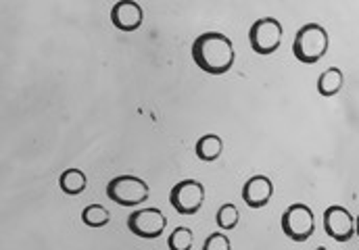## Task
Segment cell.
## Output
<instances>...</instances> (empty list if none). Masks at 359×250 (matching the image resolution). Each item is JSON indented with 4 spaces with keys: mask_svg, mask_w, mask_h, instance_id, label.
Returning a JSON list of instances; mask_svg holds the SVG:
<instances>
[{
    "mask_svg": "<svg viewBox=\"0 0 359 250\" xmlns=\"http://www.w3.org/2000/svg\"><path fill=\"white\" fill-rule=\"evenodd\" d=\"M192 61L205 73L221 75L234 65V46L232 40L219 32L201 34L192 44Z\"/></svg>",
    "mask_w": 359,
    "mask_h": 250,
    "instance_id": "1",
    "label": "cell"
},
{
    "mask_svg": "<svg viewBox=\"0 0 359 250\" xmlns=\"http://www.w3.org/2000/svg\"><path fill=\"white\" fill-rule=\"evenodd\" d=\"M326 50H328V32L322 26L307 23L297 32L293 44V55L297 61L313 65L326 55Z\"/></svg>",
    "mask_w": 359,
    "mask_h": 250,
    "instance_id": "2",
    "label": "cell"
},
{
    "mask_svg": "<svg viewBox=\"0 0 359 250\" xmlns=\"http://www.w3.org/2000/svg\"><path fill=\"white\" fill-rule=\"evenodd\" d=\"M107 196L122 206H136L149 198V184L136 175H119L107 184Z\"/></svg>",
    "mask_w": 359,
    "mask_h": 250,
    "instance_id": "3",
    "label": "cell"
},
{
    "mask_svg": "<svg viewBox=\"0 0 359 250\" xmlns=\"http://www.w3.org/2000/svg\"><path fill=\"white\" fill-rule=\"evenodd\" d=\"M249 40L257 55H272L282 44V23L274 17H261L251 26Z\"/></svg>",
    "mask_w": 359,
    "mask_h": 250,
    "instance_id": "4",
    "label": "cell"
},
{
    "mask_svg": "<svg viewBox=\"0 0 359 250\" xmlns=\"http://www.w3.org/2000/svg\"><path fill=\"white\" fill-rule=\"evenodd\" d=\"M282 231L295 242H305L315 231V221H313L311 209L301 202L288 206L282 215Z\"/></svg>",
    "mask_w": 359,
    "mask_h": 250,
    "instance_id": "5",
    "label": "cell"
},
{
    "mask_svg": "<svg viewBox=\"0 0 359 250\" xmlns=\"http://www.w3.org/2000/svg\"><path fill=\"white\" fill-rule=\"evenodd\" d=\"M205 200V188L196 180H184L169 192V202L180 215H194L201 211Z\"/></svg>",
    "mask_w": 359,
    "mask_h": 250,
    "instance_id": "6",
    "label": "cell"
},
{
    "mask_svg": "<svg viewBox=\"0 0 359 250\" xmlns=\"http://www.w3.org/2000/svg\"><path fill=\"white\" fill-rule=\"evenodd\" d=\"M165 225H167V219H165V215L159 209L134 211L128 217V227L138 238H157V235L163 233Z\"/></svg>",
    "mask_w": 359,
    "mask_h": 250,
    "instance_id": "7",
    "label": "cell"
},
{
    "mask_svg": "<svg viewBox=\"0 0 359 250\" xmlns=\"http://www.w3.org/2000/svg\"><path fill=\"white\" fill-rule=\"evenodd\" d=\"M324 229L336 242H347L355 233V219L344 206H328L324 211Z\"/></svg>",
    "mask_w": 359,
    "mask_h": 250,
    "instance_id": "8",
    "label": "cell"
},
{
    "mask_svg": "<svg viewBox=\"0 0 359 250\" xmlns=\"http://www.w3.org/2000/svg\"><path fill=\"white\" fill-rule=\"evenodd\" d=\"M142 7L134 3V0H119L111 9V23L119 32H136L142 26Z\"/></svg>",
    "mask_w": 359,
    "mask_h": 250,
    "instance_id": "9",
    "label": "cell"
},
{
    "mask_svg": "<svg viewBox=\"0 0 359 250\" xmlns=\"http://www.w3.org/2000/svg\"><path fill=\"white\" fill-rule=\"evenodd\" d=\"M274 194V184L266 175H255L243 186V200L251 209H261L270 202Z\"/></svg>",
    "mask_w": 359,
    "mask_h": 250,
    "instance_id": "10",
    "label": "cell"
},
{
    "mask_svg": "<svg viewBox=\"0 0 359 250\" xmlns=\"http://www.w3.org/2000/svg\"><path fill=\"white\" fill-rule=\"evenodd\" d=\"M342 84H344L342 71L338 67H330L317 77V92L326 98H332L342 90Z\"/></svg>",
    "mask_w": 359,
    "mask_h": 250,
    "instance_id": "11",
    "label": "cell"
},
{
    "mask_svg": "<svg viewBox=\"0 0 359 250\" xmlns=\"http://www.w3.org/2000/svg\"><path fill=\"white\" fill-rule=\"evenodd\" d=\"M221 151H223V142H221V138L215 136V134H207V136H203V138L196 142V146H194L196 157H199L201 161H205V163L217 161L219 155H221Z\"/></svg>",
    "mask_w": 359,
    "mask_h": 250,
    "instance_id": "12",
    "label": "cell"
},
{
    "mask_svg": "<svg viewBox=\"0 0 359 250\" xmlns=\"http://www.w3.org/2000/svg\"><path fill=\"white\" fill-rule=\"evenodd\" d=\"M59 186H61V190H63L65 194H69V196H77V194H82V192L86 190L88 182H86L84 171H80V169H67V171L61 173V177H59Z\"/></svg>",
    "mask_w": 359,
    "mask_h": 250,
    "instance_id": "13",
    "label": "cell"
},
{
    "mask_svg": "<svg viewBox=\"0 0 359 250\" xmlns=\"http://www.w3.org/2000/svg\"><path fill=\"white\" fill-rule=\"evenodd\" d=\"M109 219H111L109 211L100 204H90L82 211V221L88 227H102V225L109 223Z\"/></svg>",
    "mask_w": 359,
    "mask_h": 250,
    "instance_id": "14",
    "label": "cell"
},
{
    "mask_svg": "<svg viewBox=\"0 0 359 250\" xmlns=\"http://www.w3.org/2000/svg\"><path fill=\"white\" fill-rule=\"evenodd\" d=\"M238 209L234 206V204H223V206H219V211H217V215H215V221H217V225L221 227V229H225V231H230V229H234L236 225H238Z\"/></svg>",
    "mask_w": 359,
    "mask_h": 250,
    "instance_id": "15",
    "label": "cell"
},
{
    "mask_svg": "<svg viewBox=\"0 0 359 250\" xmlns=\"http://www.w3.org/2000/svg\"><path fill=\"white\" fill-rule=\"evenodd\" d=\"M172 250H188L192 246V231L188 227H176L167 240Z\"/></svg>",
    "mask_w": 359,
    "mask_h": 250,
    "instance_id": "16",
    "label": "cell"
},
{
    "mask_svg": "<svg viewBox=\"0 0 359 250\" xmlns=\"http://www.w3.org/2000/svg\"><path fill=\"white\" fill-rule=\"evenodd\" d=\"M205 250H230V240L223 235V233H211L205 244H203Z\"/></svg>",
    "mask_w": 359,
    "mask_h": 250,
    "instance_id": "17",
    "label": "cell"
},
{
    "mask_svg": "<svg viewBox=\"0 0 359 250\" xmlns=\"http://www.w3.org/2000/svg\"><path fill=\"white\" fill-rule=\"evenodd\" d=\"M355 233H357V235H359V217H357V219H355Z\"/></svg>",
    "mask_w": 359,
    "mask_h": 250,
    "instance_id": "18",
    "label": "cell"
}]
</instances>
